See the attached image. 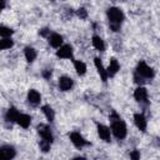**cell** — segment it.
Wrapping results in <instances>:
<instances>
[{"instance_id":"6da1fadb","label":"cell","mask_w":160,"mask_h":160,"mask_svg":"<svg viewBox=\"0 0 160 160\" xmlns=\"http://www.w3.org/2000/svg\"><path fill=\"white\" fill-rule=\"evenodd\" d=\"M108 19H109V25L111 28L112 31H119L120 28H121V24H122V20H124V14L122 11L119 9V8H110L108 9Z\"/></svg>"},{"instance_id":"7a4b0ae2","label":"cell","mask_w":160,"mask_h":160,"mask_svg":"<svg viewBox=\"0 0 160 160\" xmlns=\"http://www.w3.org/2000/svg\"><path fill=\"white\" fill-rule=\"evenodd\" d=\"M110 120H111V131L112 134L115 135L116 139H124L128 134V130H126V125L125 122L120 119V116L118 114H112L110 116Z\"/></svg>"},{"instance_id":"3957f363","label":"cell","mask_w":160,"mask_h":160,"mask_svg":"<svg viewBox=\"0 0 160 160\" xmlns=\"http://www.w3.org/2000/svg\"><path fill=\"white\" fill-rule=\"evenodd\" d=\"M135 74H138L140 78H142L144 80L145 79H152L154 78V70L145 62V61H139L138 62V66H136V71Z\"/></svg>"},{"instance_id":"277c9868","label":"cell","mask_w":160,"mask_h":160,"mask_svg":"<svg viewBox=\"0 0 160 160\" xmlns=\"http://www.w3.org/2000/svg\"><path fill=\"white\" fill-rule=\"evenodd\" d=\"M38 132H39V135L41 136V140L48 141V142H50V144L52 142L54 138H52L51 130H50V128H49L48 125H45V124H40V125L38 126Z\"/></svg>"},{"instance_id":"5b68a950","label":"cell","mask_w":160,"mask_h":160,"mask_svg":"<svg viewBox=\"0 0 160 160\" xmlns=\"http://www.w3.org/2000/svg\"><path fill=\"white\" fill-rule=\"evenodd\" d=\"M16 155V151L12 146L4 145L0 146V160H12Z\"/></svg>"},{"instance_id":"8992f818","label":"cell","mask_w":160,"mask_h":160,"mask_svg":"<svg viewBox=\"0 0 160 160\" xmlns=\"http://www.w3.org/2000/svg\"><path fill=\"white\" fill-rule=\"evenodd\" d=\"M56 56L60 59H71L72 58V48L71 45H61L58 51H56Z\"/></svg>"},{"instance_id":"52a82bcc","label":"cell","mask_w":160,"mask_h":160,"mask_svg":"<svg viewBox=\"0 0 160 160\" xmlns=\"http://www.w3.org/2000/svg\"><path fill=\"white\" fill-rule=\"evenodd\" d=\"M134 98L140 104H148V90L144 86H139L134 91Z\"/></svg>"},{"instance_id":"ba28073f","label":"cell","mask_w":160,"mask_h":160,"mask_svg":"<svg viewBox=\"0 0 160 160\" xmlns=\"http://www.w3.org/2000/svg\"><path fill=\"white\" fill-rule=\"evenodd\" d=\"M119 69H120V65H119L118 60H116L115 58H111L108 69H105V70H106V75H108V78H112V76H115L116 72L119 71Z\"/></svg>"},{"instance_id":"9c48e42d","label":"cell","mask_w":160,"mask_h":160,"mask_svg":"<svg viewBox=\"0 0 160 160\" xmlns=\"http://www.w3.org/2000/svg\"><path fill=\"white\" fill-rule=\"evenodd\" d=\"M70 140H71V142L76 146V148H82V146H85V145H88L89 142L79 134V132H76V131H74V132H71L70 135Z\"/></svg>"},{"instance_id":"30bf717a","label":"cell","mask_w":160,"mask_h":160,"mask_svg":"<svg viewBox=\"0 0 160 160\" xmlns=\"http://www.w3.org/2000/svg\"><path fill=\"white\" fill-rule=\"evenodd\" d=\"M28 101L32 105V106H36L40 104L41 101V95L39 94V91H36L35 89H30L29 92H28Z\"/></svg>"},{"instance_id":"8fae6325","label":"cell","mask_w":160,"mask_h":160,"mask_svg":"<svg viewBox=\"0 0 160 160\" xmlns=\"http://www.w3.org/2000/svg\"><path fill=\"white\" fill-rule=\"evenodd\" d=\"M48 39H49V44H50L52 48H55V49H59V48L62 45V36H61L60 34H58V32L50 34Z\"/></svg>"},{"instance_id":"7c38bea8","label":"cell","mask_w":160,"mask_h":160,"mask_svg":"<svg viewBox=\"0 0 160 160\" xmlns=\"http://www.w3.org/2000/svg\"><path fill=\"white\" fill-rule=\"evenodd\" d=\"M74 85V81L71 78H68V76H61L59 79V88L60 90L62 91H69Z\"/></svg>"},{"instance_id":"4fadbf2b","label":"cell","mask_w":160,"mask_h":160,"mask_svg":"<svg viewBox=\"0 0 160 160\" xmlns=\"http://www.w3.org/2000/svg\"><path fill=\"white\" fill-rule=\"evenodd\" d=\"M134 122H135V125H136V128L139 130H141V131H145L146 130L148 122H146V119H145V116L142 114H140V112L135 114L134 115Z\"/></svg>"},{"instance_id":"5bb4252c","label":"cell","mask_w":160,"mask_h":160,"mask_svg":"<svg viewBox=\"0 0 160 160\" xmlns=\"http://www.w3.org/2000/svg\"><path fill=\"white\" fill-rule=\"evenodd\" d=\"M98 134H99V136H100V139H102L104 141H110V139H111V134H110V129L108 128V126H105V125H102V124H99L98 125Z\"/></svg>"},{"instance_id":"9a60e30c","label":"cell","mask_w":160,"mask_h":160,"mask_svg":"<svg viewBox=\"0 0 160 160\" xmlns=\"http://www.w3.org/2000/svg\"><path fill=\"white\" fill-rule=\"evenodd\" d=\"M94 64H95V68H96V70H98V72H99L101 80L105 82V81L108 80V75H106V70H105V68L102 66V62L100 61L99 58H95V59H94Z\"/></svg>"},{"instance_id":"2e32d148","label":"cell","mask_w":160,"mask_h":160,"mask_svg":"<svg viewBox=\"0 0 160 160\" xmlns=\"http://www.w3.org/2000/svg\"><path fill=\"white\" fill-rule=\"evenodd\" d=\"M16 122L24 128V129H28L30 126V122H31V118L28 115V114H19L18 119H16Z\"/></svg>"},{"instance_id":"e0dca14e","label":"cell","mask_w":160,"mask_h":160,"mask_svg":"<svg viewBox=\"0 0 160 160\" xmlns=\"http://www.w3.org/2000/svg\"><path fill=\"white\" fill-rule=\"evenodd\" d=\"M19 114L20 112L15 108H9L6 114H5V120L9 121V122H16V119H18Z\"/></svg>"},{"instance_id":"ac0fdd59","label":"cell","mask_w":160,"mask_h":160,"mask_svg":"<svg viewBox=\"0 0 160 160\" xmlns=\"http://www.w3.org/2000/svg\"><path fill=\"white\" fill-rule=\"evenodd\" d=\"M24 54H25V59H26L28 62H32L36 59V50L34 48H30V46L25 48Z\"/></svg>"},{"instance_id":"d6986e66","label":"cell","mask_w":160,"mask_h":160,"mask_svg":"<svg viewBox=\"0 0 160 160\" xmlns=\"http://www.w3.org/2000/svg\"><path fill=\"white\" fill-rule=\"evenodd\" d=\"M92 46H94L96 50H99V51H104V50H105L104 40H102L100 36H98V35H94V36H92Z\"/></svg>"},{"instance_id":"ffe728a7","label":"cell","mask_w":160,"mask_h":160,"mask_svg":"<svg viewBox=\"0 0 160 160\" xmlns=\"http://www.w3.org/2000/svg\"><path fill=\"white\" fill-rule=\"evenodd\" d=\"M41 110H42L45 118H46L50 122L54 121V119H55V112H54V110H52L51 106H49V105H44V106L41 108Z\"/></svg>"},{"instance_id":"44dd1931","label":"cell","mask_w":160,"mask_h":160,"mask_svg":"<svg viewBox=\"0 0 160 160\" xmlns=\"http://www.w3.org/2000/svg\"><path fill=\"white\" fill-rule=\"evenodd\" d=\"M74 68H75L78 75H80V76L85 75V72H86V65H85V62H82L80 60H75L74 61Z\"/></svg>"},{"instance_id":"7402d4cb","label":"cell","mask_w":160,"mask_h":160,"mask_svg":"<svg viewBox=\"0 0 160 160\" xmlns=\"http://www.w3.org/2000/svg\"><path fill=\"white\" fill-rule=\"evenodd\" d=\"M12 30L8 26H4V25H0V36L2 39H10V36L12 35Z\"/></svg>"},{"instance_id":"603a6c76","label":"cell","mask_w":160,"mask_h":160,"mask_svg":"<svg viewBox=\"0 0 160 160\" xmlns=\"http://www.w3.org/2000/svg\"><path fill=\"white\" fill-rule=\"evenodd\" d=\"M12 45H14V41L11 39H1L0 40V50L10 49V48H12Z\"/></svg>"},{"instance_id":"cb8c5ba5","label":"cell","mask_w":160,"mask_h":160,"mask_svg":"<svg viewBox=\"0 0 160 160\" xmlns=\"http://www.w3.org/2000/svg\"><path fill=\"white\" fill-rule=\"evenodd\" d=\"M39 146H40V150H41L42 152H48V151L50 150V146H51V144H50V142H48V141H44V140H41V141L39 142Z\"/></svg>"},{"instance_id":"d4e9b609","label":"cell","mask_w":160,"mask_h":160,"mask_svg":"<svg viewBox=\"0 0 160 160\" xmlns=\"http://www.w3.org/2000/svg\"><path fill=\"white\" fill-rule=\"evenodd\" d=\"M130 159L131 160H140V151L139 150H132L130 152Z\"/></svg>"},{"instance_id":"484cf974","label":"cell","mask_w":160,"mask_h":160,"mask_svg":"<svg viewBox=\"0 0 160 160\" xmlns=\"http://www.w3.org/2000/svg\"><path fill=\"white\" fill-rule=\"evenodd\" d=\"M78 16H80L81 19H85V18L88 16V12H86V10H85L84 8H80V9L78 10Z\"/></svg>"},{"instance_id":"4316f807","label":"cell","mask_w":160,"mask_h":160,"mask_svg":"<svg viewBox=\"0 0 160 160\" xmlns=\"http://www.w3.org/2000/svg\"><path fill=\"white\" fill-rule=\"evenodd\" d=\"M49 32H50L49 29H42V30L40 31V35H41V36H48V38H49Z\"/></svg>"},{"instance_id":"83f0119b","label":"cell","mask_w":160,"mask_h":160,"mask_svg":"<svg viewBox=\"0 0 160 160\" xmlns=\"http://www.w3.org/2000/svg\"><path fill=\"white\" fill-rule=\"evenodd\" d=\"M42 75H44V78L49 79V78L51 76V71H50V70H46V71H44V72H42Z\"/></svg>"},{"instance_id":"f1b7e54d","label":"cell","mask_w":160,"mask_h":160,"mask_svg":"<svg viewBox=\"0 0 160 160\" xmlns=\"http://www.w3.org/2000/svg\"><path fill=\"white\" fill-rule=\"evenodd\" d=\"M4 8H5V1L0 0V12H1V10H4Z\"/></svg>"},{"instance_id":"f546056e","label":"cell","mask_w":160,"mask_h":160,"mask_svg":"<svg viewBox=\"0 0 160 160\" xmlns=\"http://www.w3.org/2000/svg\"><path fill=\"white\" fill-rule=\"evenodd\" d=\"M72 160H85V158H82V156H78V158H74Z\"/></svg>"}]
</instances>
